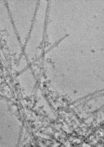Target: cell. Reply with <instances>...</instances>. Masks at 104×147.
Here are the masks:
<instances>
[{"instance_id": "cell-1", "label": "cell", "mask_w": 104, "mask_h": 147, "mask_svg": "<svg viewBox=\"0 0 104 147\" xmlns=\"http://www.w3.org/2000/svg\"><path fill=\"white\" fill-rule=\"evenodd\" d=\"M11 11L13 22L22 44L25 43L34 17V1H13Z\"/></svg>"}]
</instances>
